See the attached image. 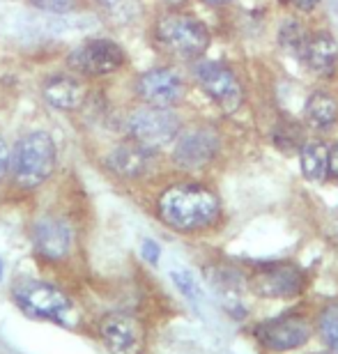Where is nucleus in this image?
I'll list each match as a JSON object with an SVG mask.
<instances>
[{"label":"nucleus","mask_w":338,"mask_h":354,"mask_svg":"<svg viewBox=\"0 0 338 354\" xmlns=\"http://www.w3.org/2000/svg\"><path fill=\"white\" fill-rule=\"evenodd\" d=\"M143 258L147 260L150 265H157L159 263V256H161V246L154 242V239H145L143 242Z\"/></svg>","instance_id":"24"},{"label":"nucleus","mask_w":338,"mask_h":354,"mask_svg":"<svg viewBox=\"0 0 338 354\" xmlns=\"http://www.w3.org/2000/svg\"><path fill=\"white\" fill-rule=\"evenodd\" d=\"M301 62L311 69V72L320 76L334 74L338 62V44L334 35L329 30H315L308 32L304 53H301Z\"/></svg>","instance_id":"15"},{"label":"nucleus","mask_w":338,"mask_h":354,"mask_svg":"<svg viewBox=\"0 0 338 354\" xmlns=\"http://www.w3.org/2000/svg\"><path fill=\"white\" fill-rule=\"evenodd\" d=\"M3 272H5V265H3V260H0V281H3Z\"/></svg>","instance_id":"31"},{"label":"nucleus","mask_w":338,"mask_h":354,"mask_svg":"<svg viewBox=\"0 0 338 354\" xmlns=\"http://www.w3.org/2000/svg\"><path fill=\"white\" fill-rule=\"evenodd\" d=\"M299 166L308 182H322L329 173V150L320 140H308L299 150Z\"/></svg>","instance_id":"18"},{"label":"nucleus","mask_w":338,"mask_h":354,"mask_svg":"<svg viewBox=\"0 0 338 354\" xmlns=\"http://www.w3.org/2000/svg\"><path fill=\"white\" fill-rule=\"evenodd\" d=\"M126 131L131 140H136L147 150H159L173 143L180 133V118L173 109H159V106H145L133 111L126 120Z\"/></svg>","instance_id":"5"},{"label":"nucleus","mask_w":338,"mask_h":354,"mask_svg":"<svg viewBox=\"0 0 338 354\" xmlns=\"http://www.w3.org/2000/svg\"><path fill=\"white\" fill-rule=\"evenodd\" d=\"M55 143L46 131H32L24 136L10 157V171L14 182L24 189L44 184L55 171Z\"/></svg>","instance_id":"2"},{"label":"nucleus","mask_w":338,"mask_h":354,"mask_svg":"<svg viewBox=\"0 0 338 354\" xmlns=\"http://www.w3.org/2000/svg\"><path fill=\"white\" fill-rule=\"evenodd\" d=\"M290 3H292L294 7H299V10L311 12V10H315V7L320 5V0H290Z\"/></svg>","instance_id":"27"},{"label":"nucleus","mask_w":338,"mask_h":354,"mask_svg":"<svg viewBox=\"0 0 338 354\" xmlns=\"http://www.w3.org/2000/svg\"><path fill=\"white\" fill-rule=\"evenodd\" d=\"M100 3H102V5H106V7H111V10H113V7H120V5H122L124 0H100Z\"/></svg>","instance_id":"28"},{"label":"nucleus","mask_w":338,"mask_h":354,"mask_svg":"<svg viewBox=\"0 0 338 354\" xmlns=\"http://www.w3.org/2000/svg\"><path fill=\"white\" fill-rule=\"evenodd\" d=\"M306 39H308V32H306V28L299 24V21H288V24L281 26L279 44H281V48H283L285 53L294 55L297 60H301V53H304Z\"/></svg>","instance_id":"19"},{"label":"nucleus","mask_w":338,"mask_h":354,"mask_svg":"<svg viewBox=\"0 0 338 354\" xmlns=\"http://www.w3.org/2000/svg\"><path fill=\"white\" fill-rule=\"evenodd\" d=\"M106 166L111 168V173H115L122 180H136L152 166V150H147L136 140H126L109 152Z\"/></svg>","instance_id":"14"},{"label":"nucleus","mask_w":338,"mask_h":354,"mask_svg":"<svg viewBox=\"0 0 338 354\" xmlns=\"http://www.w3.org/2000/svg\"><path fill=\"white\" fill-rule=\"evenodd\" d=\"M274 140H276V145L281 147V150H285V152L299 150V147L304 145V143H301V129H297L292 122L290 124H279Z\"/></svg>","instance_id":"22"},{"label":"nucleus","mask_w":338,"mask_h":354,"mask_svg":"<svg viewBox=\"0 0 338 354\" xmlns=\"http://www.w3.org/2000/svg\"><path fill=\"white\" fill-rule=\"evenodd\" d=\"M249 286L258 297L288 299V297H297L299 292H304L306 276L297 265H265L258 272H253Z\"/></svg>","instance_id":"8"},{"label":"nucleus","mask_w":338,"mask_h":354,"mask_svg":"<svg viewBox=\"0 0 338 354\" xmlns=\"http://www.w3.org/2000/svg\"><path fill=\"white\" fill-rule=\"evenodd\" d=\"M194 74L198 86L214 99L223 113H235L242 106L244 90L239 86L237 76L225 65H221V62H200V65H196Z\"/></svg>","instance_id":"7"},{"label":"nucleus","mask_w":338,"mask_h":354,"mask_svg":"<svg viewBox=\"0 0 338 354\" xmlns=\"http://www.w3.org/2000/svg\"><path fill=\"white\" fill-rule=\"evenodd\" d=\"M164 3H166V5H171V7H175V5H182L185 0H164Z\"/></svg>","instance_id":"30"},{"label":"nucleus","mask_w":338,"mask_h":354,"mask_svg":"<svg viewBox=\"0 0 338 354\" xmlns=\"http://www.w3.org/2000/svg\"><path fill=\"white\" fill-rule=\"evenodd\" d=\"M14 304L26 315L35 320H48L55 324H67L74 313V306L69 297L62 290L48 286L41 281H21L12 290Z\"/></svg>","instance_id":"4"},{"label":"nucleus","mask_w":338,"mask_h":354,"mask_svg":"<svg viewBox=\"0 0 338 354\" xmlns=\"http://www.w3.org/2000/svg\"><path fill=\"white\" fill-rule=\"evenodd\" d=\"M318 327H320L322 341H325L334 352H338V304H332V306H327L322 310Z\"/></svg>","instance_id":"20"},{"label":"nucleus","mask_w":338,"mask_h":354,"mask_svg":"<svg viewBox=\"0 0 338 354\" xmlns=\"http://www.w3.org/2000/svg\"><path fill=\"white\" fill-rule=\"evenodd\" d=\"M159 44L178 58H200L209 46L207 26L189 14H164L154 26Z\"/></svg>","instance_id":"3"},{"label":"nucleus","mask_w":338,"mask_h":354,"mask_svg":"<svg viewBox=\"0 0 338 354\" xmlns=\"http://www.w3.org/2000/svg\"><path fill=\"white\" fill-rule=\"evenodd\" d=\"M35 251L46 260H62L72 249V228L55 216H41L32 225Z\"/></svg>","instance_id":"13"},{"label":"nucleus","mask_w":338,"mask_h":354,"mask_svg":"<svg viewBox=\"0 0 338 354\" xmlns=\"http://www.w3.org/2000/svg\"><path fill=\"white\" fill-rule=\"evenodd\" d=\"M32 7H37L39 12H48L55 14V17H62V14H69L76 10L79 0H30Z\"/></svg>","instance_id":"23"},{"label":"nucleus","mask_w":338,"mask_h":354,"mask_svg":"<svg viewBox=\"0 0 338 354\" xmlns=\"http://www.w3.org/2000/svg\"><path fill=\"white\" fill-rule=\"evenodd\" d=\"M100 334L109 354H140V350H143L145 334L140 322L133 315H106L100 324Z\"/></svg>","instance_id":"11"},{"label":"nucleus","mask_w":338,"mask_h":354,"mask_svg":"<svg viewBox=\"0 0 338 354\" xmlns=\"http://www.w3.org/2000/svg\"><path fill=\"white\" fill-rule=\"evenodd\" d=\"M306 124L315 131L332 129L338 120V102L329 92H313L304 109Z\"/></svg>","instance_id":"17"},{"label":"nucleus","mask_w":338,"mask_h":354,"mask_svg":"<svg viewBox=\"0 0 338 354\" xmlns=\"http://www.w3.org/2000/svg\"><path fill=\"white\" fill-rule=\"evenodd\" d=\"M219 136L212 129H191L175 143L173 161L185 171H196V168L207 166L219 152Z\"/></svg>","instance_id":"12"},{"label":"nucleus","mask_w":338,"mask_h":354,"mask_svg":"<svg viewBox=\"0 0 338 354\" xmlns=\"http://www.w3.org/2000/svg\"><path fill=\"white\" fill-rule=\"evenodd\" d=\"M256 338L272 352H290L311 338V324L301 315H283L256 327Z\"/></svg>","instance_id":"10"},{"label":"nucleus","mask_w":338,"mask_h":354,"mask_svg":"<svg viewBox=\"0 0 338 354\" xmlns=\"http://www.w3.org/2000/svg\"><path fill=\"white\" fill-rule=\"evenodd\" d=\"M41 95L53 109L58 111H76L79 106H83V99H86V88L79 79L74 76H51V79L44 81L41 86Z\"/></svg>","instance_id":"16"},{"label":"nucleus","mask_w":338,"mask_h":354,"mask_svg":"<svg viewBox=\"0 0 338 354\" xmlns=\"http://www.w3.org/2000/svg\"><path fill=\"white\" fill-rule=\"evenodd\" d=\"M221 205L214 191L200 184H175L159 198V216L180 232H194L219 218Z\"/></svg>","instance_id":"1"},{"label":"nucleus","mask_w":338,"mask_h":354,"mask_svg":"<svg viewBox=\"0 0 338 354\" xmlns=\"http://www.w3.org/2000/svg\"><path fill=\"white\" fill-rule=\"evenodd\" d=\"M67 62L83 76H109L122 69L124 51L113 39H88L69 53Z\"/></svg>","instance_id":"6"},{"label":"nucleus","mask_w":338,"mask_h":354,"mask_svg":"<svg viewBox=\"0 0 338 354\" xmlns=\"http://www.w3.org/2000/svg\"><path fill=\"white\" fill-rule=\"evenodd\" d=\"M171 281L175 283V288H178L189 301L198 304L203 299V288L198 286V281L194 279V274L189 272V269H173Z\"/></svg>","instance_id":"21"},{"label":"nucleus","mask_w":338,"mask_h":354,"mask_svg":"<svg viewBox=\"0 0 338 354\" xmlns=\"http://www.w3.org/2000/svg\"><path fill=\"white\" fill-rule=\"evenodd\" d=\"M7 168H10V152H7L5 140L0 138V180H3V177H5Z\"/></svg>","instance_id":"25"},{"label":"nucleus","mask_w":338,"mask_h":354,"mask_svg":"<svg viewBox=\"0 0 338 354\" xmlns=\"http://www.w3.org/2000/svg\"><path fill=\"white\" fill-rule=\"evenodd\" d=\"M329 175L338 182V143L329 150Z\"/></svg>","instance_id":"26"},{"label":"nucleus","mask_w":338,"mask_h":354,"mask_svg":"<svg viewBox=\"0 0 338 354\" xmlns=\"http://www.w3.org/2000/svg\"><path fill=\"white\" fill-rule=\"evenodd\" d=\"M185 90L182 76L168 67L147 69L136 79V95L147 106H159V109H173L175 104H180Z\"/></svg>","instance_id":"9"},{"label":"nucleus","mask_w":338,"mask_h":354,"mask_svg":"<svg viewBox=\"0 0 338 354\" xmlns=\"http://www.w3.org/2000/svg\"><path fill=\"white\" fill-rule=\"evenodd\" d=\"M203 3H207V5H225V3H230V0H203Z\"/></svg>","instance_id":"29"}]
</instances>
